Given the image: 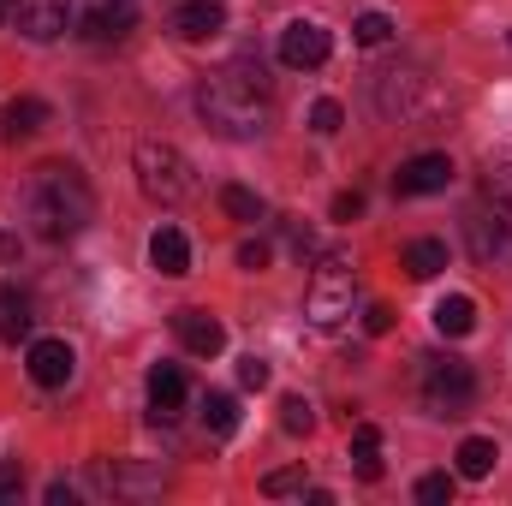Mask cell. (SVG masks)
I'll use <instances>...</instances> for the list:
<instances>
[{"label":"cell","mask_w":512,"mask_h":506,"mask_svg":"<svg viewBox=\"0 0 512 506\" xmlns=\"http://www.w3.org/2000/svg\"><path fill=\"white\" fill-rule=\"evenodd\" d=\"M24 221H30V233H36V239H48V245L78 239V233L96 221V197H90L84 173H78V167H66V161L36 167V173H30V185H24Z\"/></svg>","instance_id":"6da1fadb"},{"label":"cell","mask_w":512,"mask_h":506,"mask_svg":"<svg viewBox=\"0 0 512 506\" xmlns=\"http://www.w3.org/2000/svg\"><path fill=\"white\" fill-rule=\"evenodd\" d=\"M197 114L203 126L221 131V137H256L268 126V90H262V72H245V66H221L203 78L197 90Z\"/></svg>","instance_id":"7a4b0ae2"},{"label":"cell","mask_w":512,"mask_h":506,"mask_svg":"<svg viewBox=\"0 0 512 506\" xmlns=\"http://www.w3.org/2000/svg\"><path fill=\"white\" fill-rule=\"evenodd\" d=\"M131 167H137V185H143V197L149 203H185L191 191H197V173H191V161L173 149V143H155V137H143L137 149H131Z\"/></svg>","instance_id":"3957f363"},{"label":"cell","mask_w":512,"mask_h":506,"mask_svg":"<svg viewBox=\"0 0 512 506\" xmlns=\"http://www.w3.org/2000/svg\"><path fill=\"white\" fill-rule=\"evenodd\" d=\"M352 304H358V268L346 262V256H322L316 262V274H310V298H304V316H310V328H340L346 316H352Z\"/></svg>","instance_id":"277c9868"},{"label":"cell","mask_w":512,"mask_h":506,"mask_svg":"<svg viewBox=\"0 0 512 506\" xmlns=\"http://www.w3.org/2000/svg\"><path fill=\"white\" fill-rule=\"evenodd\" d=\"M423 405H429L435 417H465V411L477 405V376H471V364L429 352V358H423Z\"/></svg>","instance_id":"5b68a950"},{"label":"cell","mask_w":512,"mask_h":506,"mask_svg":"<svg viewBox=\"0 0 512 506\" xmlns=\"http://www.w3.org/2000/svg\"><path fill=\"white\" fill-rule=\"evenodd\" d=\"M328 54H334V36H328L322 24L298 18V24L280 30V66H292V72H316V66H328Z\"/></svg>","instance_id":"8992f818"},{"label":"cell","mask_w":512,"mask_h":506,"mask_svg":"<svg viewBox=\"0 0 512 506\" xmlns=\"http://www.w3.org/2000/svg\"><path fill=\"white\" fill-rule=\"evenodd\" d=\"M6 12H12L18 36H30V42H54V36H66L72 0H6Z\"/></svg>","instance_id":"52a82bcc"},{"label":"cell","mask_w":512,"mask_h":506,"mask_svg":"<svg viewBox=\"0 0 512 506\" xmlns=\"http://www.w3.org/2000/svg\"><path fill=\"white\" fill-rule=\"evenodd\" d=\"M453 185V161L447 155H411L399 173H393V191L399 197H435Z\"/></svg>","instance_id":"ba28073f"},{"label":"cell","mask_w":512,"mask_h":506,"mask_svg":"<svg viewBox=\"0 0 512 506\" xmlns=\"http://www.w3.org/2000/svg\"><path fill=\"white\" fill-rule=\"evenodd\" d=\"M24 370H30L36 387H66L72 370H78V358H72V346H66V340H30Z\"/></svg>","instance_id":"9c48e42d"},{"label":"cell","mask_w":512,"mask_h":506,"mask_svg":"<svg viewBox=\"0 0 512 506\" xmlns=\"http://www.w3.org/2000/svg\"><path fill=\"white\" fill-rule=\"evenodd\" d=\"M173 334H179V346L197 352V358H215V352L227 346V328H221L209 310H173Z\"/></svg>","instance_id":"30bf717a"},{"label":"cell","mask_w":512,"mask_h":506,"mask_svg":"<svg viewBox=\"0 0 512 506\" xmlns=\"http://www.w3.org/2000/svg\"><path fill=\"white\" fill-rule=\"evenodd\" d=\"M185 370L179 364H155L149 370V417L155 423H179V411H185Z\"/></svg>","instance_id":"8fae6325"},{"label":"cell","mask_w":512,"mask_h":506,"mask_svg":"<svg viewBox=\"0 0 512 506\" xmlns=\"http://www.w3.org/2000/svg\"><path fill=\"white\" fill-rule=\"evenodd\" d=\"M131 30H137V6L131 0H96L90 18H84V36L90 42H126Z\"/></svg>","instance_id":"7c38bea8"},{"label":"cell","mask_w":512,"mask_h":506,"mask_svg":"<svg viewBox=\"0 0 512 506\" xmlns=\"http://www.w3.org/2000/svg\"><path fill=\"white\" fill-rule=\"evenodd\" d=\"M173 30L185 42H209V36L227 30V12H221V0H179L173 6Z\"/></svg>","instance_id":"4fadbf2b"},{"label":"cell","mask_w":512,"mask_h":506,"mask_svg":"<svg viewBox=\"0 0 512 506\" xmlns=\"http://www.w3.org/2000/svg\"><path fill=\"white\" fill-rule=\"evenodd\" d=\"M465 245H471L477 262H495V256L507 251V215H501V209H495V215H489V209H471V215H465Z\"/></svg>","instance_id":"5bb4252c"},{"label":"cell","mask_w":512,"mask_h":506,"mask_svg":"<svg viewBox=\"0 0 512 506\" xmlns=\"http://www.w3.org/2000/svg\"><path fill=\"white\" fill-rule=\"evenodd\" d=\"M149 262H155L167 280L191 274V239H185L179 227H155V239H149Z\"/></svg>","instance_id":"9a60e30c"},{"label":"cell","mask_w":512,"mask_h":506,"mask_svg":"<svg viewBox=\"0 0 512 506\" xmlns=\"http://www.w3.org/2000/svg\"><path fill=\"white\" fill-rule=\"evenodd\" d=\"M429 322H435V334H441V340H465V334L477 328V304H471L465 292H447V298L429 310Z\"/></svg>","instance_id":"2e32d148"},{"label":"cell","mask_w":512,"mask_h":506,"mask_svg":"<svg viewBox=\"0 0 512 506\" xmlns=\"http://www.w3.org/2000/svg\"><path fill=\"white\" fill-rule=\"evenodd\" d=\"M48 126V102H36V96H18V102H6V114H0V137H30V131Z\"/></svg>","instance_id":"e0dca14e"},{"label":"cell","mask_w":512,"mask_h":506,"mask_svg":"<svg viewBox=\"0 0 512 506\" xmlns=\"http://www.w3.org/2000/svg\"><path fill=\"white\" fill-rule=\"evenodd\" d=\"M352 459H358V477L364 483H382V429L376 423H358L352 429Z\"/></svg>","instance_id":"ac0fdd59"},{"label":"cell","mask_w":512,"mask_h":506,"mask_svg":"<svg viewBox=\"0 0 512 506\" xmlns=\"http://www.w3.org/2000/svg\"><path fill=\"white\" fill-rule=\"evenodd\" d=\"M453 459H459V477H465V483H483V477L495 471V459H501V453H495V441H489V435H471V441H459V453H453Z\"/></svg>","instance_id":"d6986e66"},{"label":"cell","mask_w":512,"mask_h":506,"mask_svg":"<svg viewBox=\"0 0 512 506\" xmlns=\"http://www.w3.org/2000/svg\"><path fill=\"white\" fill-rule=\"evenodd\" d=\"M376 96H382V114H411L417 96H423V78H417V72H387Z\"/></svg>","instance_id":"ffe728a7"},{"label":"cell","mask_w":512,"mask_h":506,"mask_svg":"<svg viewBox=\"0 0 512 506\" xmlns=\"http://www.w3.org/2000/svg\"><path fill=\"white\" fill-rule=\"evenodd\" d=\"M24 334H30V298L18 286H0V340L18 346Z\"/></svg>","instance_id":"44dd1931"},{"label":"cell","mask_w":512,"mask_h":506,"mask_svg":"<svg viewBox=\"0 0 512 506\" xmlns=\"http://www.w3.org/2000/svg\"><path fill=\"white\" fill-rule=\"evenodd\" d=\"M399 262H405V274H411V280H435V274L447 268V245H441V239H411Z\"/></svg>","instance_id":"7402d4cb"},{"label":"cell","mask_w":512,"mask_h":506,"mask_svg":"<svg viewBox=\"0 0 512 506\" xmlns=\"http://www.w3.org/2000/svg\"><path fill=\"white\" fill-rule=\"evenodd\" d=\"M483 197H489L501 215H512V149L489 155V173H483Z\"/></svg>","instance_id":"603a6c76"},{"label":"cell","mask_w":512,"mask_h":506,"mask_svg":"<svg viewBox=\"0 0 512 506\" xmlns=\"http://www.w3.org/2000/svg\"><path fill=\"white\" fill-rule=\"evenodd\" d=\"M203 423H209V435H233L239 429V399L233 393H209L203 399Z\"/></svg>","instance_id":"cb8c5ba5"},{"label":"cell","mask_w":512,"mask_h":506,"mask_svg":"<svg viewBox=\"0 0 512 506\" xmlns=\"http://www.w3.org/2000/svg\"><path fill=\"white\" fill-rule=\"evenodd\" d=\"M280 429H286V435H310V429H316V411H310V399L286 393V399H280Z\"/></svg>","instance_id":"d4e9b609"},{"label":"cell","mask_w":512,"mask_h":506,"mask_svg":"<svg viewBox=\"0 0 512 506\" xmlns=\"http://www.w3.org/2000/svg\"><path fill=\"white\" fill-rule=\"evenodd\" d=\"M221 209H227L233 221H262V197L245 191V185H227V191H221Z\"/></svg>","instance_id":"484cf974"},{"label":"cell","mask_w":512,"mask_h":506,"mask_svg":"<svg viewBox=\"0 0 512 506\" xmlns=\"http://www.w3.org/2000/svg\"><path fill=\"white\" fill-rule=\"evenodd\" d=\"M453 489H459V477H453V471H429V477L417 483V501H423V506H447V501H453Z\"/></svg>","instance_id":"4316f807"},{"label":"cell","mask_w":512,"mask_h":506,"mask_svg":"<svg viewBox=\"0 0 512 506\" xmlns=\"http://www.w3.org/2000/svg\"><path fill=\"white\" fill-rule=\"evenodd\" d=\"M352 36H358L364 48H382L387 36H393V18H387V12H364V18L352 24Z\"/></svg>","instance_id":"83f0119b"},{"label":"cell","mask_w":512,"mask_h":506,"mask_svg":"<svg viewBox=\"0 0 512 506\" xmlns=\"http://www.w3.org/2000/svg\"><path fill=\"white\" fill-rule=\"evenodd\" d=\"M340 126H346V114H340V102H328V96H322V102L310 108V131H316V137H334Z\"/></svg>","instance_id":"f1b7e54d"},{"label":"cell","mask_w":512,"mask_h":506,"mask_svg":"<svg viewBox=\"0 0 512 506\" xmlns=\"http://www.w3.org/2000/svg\"><path fill=\"white\" fill-rule=\"evenodd\" d=\"M292 489H304V471H268L262 477V495H292Z\"/></svg>","instance_id":"f546056e"},{"label":"cell","mask_w":512,"mask_h":506,"mask_svg":"<svg viewBox=\"0 0 512 506\" xmlns=\"http://www.w3.org/2000/svg\"><path fill=\"white\" fill-rule=\"evenodd\" d=\"M239 268L262 274V268H268V245H262V239H245V245H239Z\"/></svg>","instance_id":"4dcf8cb0"},{"label":"cell","mask_w":512,"mask_h":506,"mask_svg":"<svg viewBox=\"0 0 512 506\" xmlns=\"http://www.w3.org/2000/svg\"><path fill=\"white\" fill-rule=\"evenodd\" d=\"M364 215V191H340L334 197V221H358Z\"/></svg>","instance_id":"1f68e13d"},{"label":"cell","mask_w":512,"mask_h":506,"mask_svg":"<svg viewBox=\"0 0 512 506\" xmlns=\"http://www.w3.org/2000/svg\"><path fill=\"white\" fill-rule=\"evenodd\" d=\"M239 381H245V387H268V364H262V358H245V364H239Z\"/></svg>","instance_id":"d6a6232c"},{"label":"cell","mask_w":512,"mask_h":506,"mask_svg":"<svg viewBox=\"0 0 512 506\" xmlns=\"http://www.w3.org/2000/svg\"><path fill=\"white\" fill-rule=\"evenodd\" d=\"M364 328H370V334H387V328H393V310H387V304H370V316H364Z\"/></svg>","instance_id":"836d02e7"},{"label":"cell","mask_w":512,"mask_h":506,"mask_svg":"<svg viewBox=\"0 0 512 506\" xmlns=\"http://www.w3.org/2000/svg\"><path fill=\"white\" fill-rule=\"evenodd\" d=\"M24 489V471L18 465H0V495H18Z\"/></svg>","instance_id":"e575fe53"},{"label":"cell","mask_w":512,"mask_h":506,"mask_svg":"<svg viewBox=\"0 0 512 506\" xmlns=\"http://www.w3.org/2000/svg\"><path fill=\"white\" fill-rule=\"evenodd\" d=\"M18 256V233H0V262H12Z\"/></svg>","instance_id":"d590c367"}]
</instances>
